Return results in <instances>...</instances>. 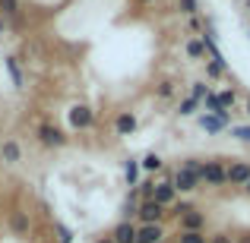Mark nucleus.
I'll list each match as a JSON object with an SVG mask.
<instances>
[{"mask_svg":"<svg viewBox=\"0 0 250 243\" xmlns=\"http://www.w3.org/2000/svg\"><path fill=\"white\" fill-rule=\"evenodd\" d=\"M200 180L206 183V187H225V183H228V161H222V158L203 161Z\"/></svg>","mask_w":250,"mask_h":243,"instance_id":"nucleus-1","label":"nucleus"},{"mask_svg":"<svg viewBox=\"0 0 250 243\" xmlns=\"http://www.w3.org/2000/svg\"><path fill=\"white\" fill-rule=\"evenodd\" d=\"M38 142H42L44 149H61V146L70 142V136L63 133V130H57L54 123H42V127H38Z\"/></svg>","mask_w":250,"mask_h":243,"instance_id":"nucleus-2","label":"nucleus"},{"mask_svg":"<svg viewBox=\"0 0 250 243\" xmlns=\"http://www.w3.org/2000/svg\"><path fill=\"white\" fill-rule=\"evenodd\" d=\"M67 120L73 130H92V123H95V114H92L89 104H73V108L67 111Z\"/></svg>","mask_w":250,"mask_h":243,"instance_id":"nucleus-3","label":"nucleus"},{"mask_svg":"<svg viewBox=\"0 0 250 243\" xmlns=\"http://www.w3.org/2000/svg\"><path fill=\"white\" fill-rule=\"evenodd\" d=\"M171 183H174V189L177 193H193L196 187H200V174H193V170H187V168H177L174 174H171Z\"/></svg>","mask_w":250,"mask_h":243,"instance_id":"nucleus-4","label":"nucleus"},{"mask_svg":"<svg viewBox=\"0 0 250 243\" xmlns=\"http://www.w3.org/2000/svg\"><path fill=\"white\" fill-rule=\"evenodd\" d=\"M162 218H165V208L155 199L140 202V212H136V221H140V224H162Z\"/></svg>","mask_w":250,"mask_h":243,"instance_id":"nucleus-5","label":"nucleus"},{"mask_svg":"<svg viewBox=\"0 0 250 243\" xmlns=\"http://www.w3.org/2000/svg\"><path fill=\"white\" fill-rule=\"evenodd\" d=\"M228 183L231 187H247L250 183V161H244V158L228 161Z\"/></svg>","mask_w":250,"mask_h":243,"instance_id":"nucleus-6","label":"nucleus"},{"mask_svg":"<svg viewBox=\"0 0 250 243\" xmlns=\"http://www.w3.org/2000/svg\"><path fill=\"white\" fill-rule=\"evenodd\" d=\"M177 227H181V231H203V227H206V215H203L200 208H187V212L177 218Z\"/></svg>","mask_w":250,"mask_h":243,"instance_id":"nucleus-7","label":"nucleus"},{"mask_svg":"<svg viewBox=\"0 0 250 243\" xmlns=\"http://www.w3.org/2000/svg\"><path fill=\"white\" fill-rule=\"evenodd\" d=\"M152 199L159 202L162 208H171L177 202V189H174V183L171 180H162V183H155V193H152Z\"/></svg>","mask_w":250,"mask_h":243,"instance_id":"nucleus-8","label":"nucleus"},{"mask_svg":"<svg viewBox=\"0 0 250 243\" xmlns=\"http://www.w3.org/2000/svg\"><path fill=\"white\" fill-rule=\"evenodd\" d=\"M136 231H140L136 221H117L114 231H111V240L114 243H136Z\"/></svg>","mask_w":250,"mask_h":243,"instance_id":"nucleus-9","label":"nucleus"},{"mask_svg":"<svg viewBox=\"0 0 250 243\" xmlns=\"http://www.w3.org/2000/svg\"><path fill=\"white\" fill-rule=\"evenodd\" d=\"M136 243H165V227L162 224H140Z\"/></svg>","mask_w":250,"mask_h":243,"instance_id":"nucleus-10","label":"nucleus"},{"mask_svg":"<svg viewBox=\"0 0 250 243\" xmlns=\"http://www.w3.org/2000/svg\"><path fill=\"white\" fill-rule=\"evenodd\" d=\"M196 123H200V130H203V133H209V136H219V133H225V130H228V123L222 120V117H215V114H200V117H196Z\"/></svg>","mask_w":250,"mask_h":243,"instance_id":"nucleus-11","label":"nucleus"},{"mask_svg":"<svg viewBox=\"0 0 250 243\" xmlns=\"http://www.w3.org/2000/svg\"><path fill=\"white\" fill-rule=\"evenodd\" d=\"M114 133L117 136H133L136 133V114L133 111H121L114 117Z\"/></svg>","mask_w":250,"mask_h":243,"instance_id":"nucleus-12","label":"nucleus"},{"mask_svg":"<svg viewBox=\"0 0 250 243\" xmlns=\"http://www.w3.org/2000/svg\"><path fill=\"white\" fill-rule=\"evenodd\" d=\"M0 158H3V164H19V161H22V146H19L16 139H3V146H0Z\"/></svg>","mask_w":250,"mask_h":243,"instance_id":"nucleus-13","label":"nucleus"},{"mask_svg":"<svg viewBox=\"0 0 250 243\" xmlns=\"http://www.w3.org/2000/svg\"><path fill=\"white\" fill-rule=\"evenodd\" d=\"M10 231L16 234V237H25V234H29V212H22V208L10 212Z\"/></svg>","mask_w":250,"mask_h":243,"instance_id":"nucleus-14","label":"nucleus"},{"mask_svg":"<svg viewBox=\"0 0 250 243\" xmlns=\"http://www.w3.org/2000/svg\"><path fill=\"white\" fill-rule=\"evenodd\" d=\"M140 158H127V161H124V180H127V187L130 189H136V187H140Z\"/></svg>","mask_w":250,"mask_h":243,"instance_id":"nucleus-15","label":"nucleus"},{"mask_svg":"<svg viewBox=\"0 0 250 243\" xmlns=\"http://www.w3.org/2000/svg\"><path fill=\"white\" fill-rule=\"evenodd\" d=\"M3 67H6V73H10V79L16 89H25V79H22V67H19V60L16 57H6L3 60Z\"/></svg>","mask_w":250,"mask_h":243,"instance_id":"nucleus-16","label":"nucleus"},{"mask_svg":"<svg viewBox=\"0 0 250 243\" xmlns=\"http://www.w3.org/2000/svg\"><path fill=\"white\" fill-rule=\"evenodd\" d=\"M184 51H187L190 60H203L206 57V48H203V38H190L187 44H184Z\"/></svg>","mask_w":250,"mask_h":243,"instance_id":"nucleus-17","label":"nucleus"},{"mask_svg":"<svg viewBox=\"0 0 250 243\" xmlns=\"http://www.w3.org/2000/svg\"><path fill=\"white\" fill-rule=\"evenodd\" d=\"M22 13V3L19 0H0V16L3 19H16Z\"/></svg>","mask_w":250,"mask_h":243,"instance_id":"nucleus-18","label":"nucleus"},{"mask_svg":"<svg viewBox=\"0 0 250 243\" xmlns=\"http://www.w3.org/2000/svg\"><path fill=\"white\" fill-rule=\"evenodd\" d=\"M140 168L152 174V170H162V168H165V161H162L155 152H149V155H143V158H140Z\"/></svg>","mask_w":250,"mask_h":243,"instance_id":"nucleus-19","label":"nucleus"},{"mask_svg":"<svg viewBox=\"0 0 250 243\" xmlns=\"http://www.w3.org/2000/svg\"><path fill=\"white\" fill-rule=\"evenodd\" d=\"M225 70H228L225 60H209L206 63V76H209V79H222V76H225Z\"/></svg>","mask_w":250,"mask_h":243,"instance_id":"nucleus-20","label":"nucleus"},{"mask_svg":"<svg viewBox=\"0 0 250 243\" xmlns=\"http://www.w3.org/2000/svg\"><path fill=\"white\" fill-rule=\"evenodd\" d=\"M200 108H203V104L196 101V98H190V95H187V98L181 101V108H177V114H181V117H193Z\"/></svg>","mask_w":250,"mask_h":243,"instance_id":"nucleus-21","label":"nucleus"},{"mask_svg":"<svg viewBox=\"0 0 250 243\" xmlns=\"http://www.w3.org/2000/svg\"><path fill=\"white\" fill-rule=\"evenodd\" d=\"M177 243H209V237H206L203 231H181Z\"/></svg>","mask_w":250,"mask_h":243,"instance_id":"nucleus-22","label":"nucleus"},{"mask_svg":"<svg viewBox=\"0 0 250 243\" xmlns=\"http://www.w3.org/2000/svg\"><path fill=\"white\" fill-rule=\"evenodd\" d=\"M54 237L57 243H73V231L67 224H61V221H54Z\"/></svg>","mask_w":250,"mask_h":243,"instance_id":"nucleus-23","label":"nucleus"},{"mask_svg":"<svg viewBox=\"0 0 250 243\" xmlns=\"http://www.w3.org/2000/svg\"><path fill=\"white\" fill-rule=\"evenodd\" d=\"M215 98H219V108L222 111H231L234 101H238V95H234V92H215Z\"/></svg>","mask_w":250,"mask_h":243,"instance_id":"nucleus-24","label":"nucleus"},{"mask_svg":"<svg viewBox=\"0 0 250 243\" xmlns=\"http://www.w3.org/2000/svg\"><path fill=\"white\" fill-rule=\"evenodd\" d=\"M155 95L165 98V101H168V98H174V82H171V79H162L159 85H155Z\"/></svg>","mask_w":250,"mask_h":243,"instance_id":"nucleus-25","label":"nucleus"},{"mask_svg":"<svg viewBox=\"0 0 250 243\" xmlns=\"http://www.w3.org/2000/svg\"><path fill=\"white\" fill-rule=\"evenodd\" d=\"M177 10H181L184 16H196V10H200V0H177Z\"/></svg>","mask_w":250,"mask_h":243,"instance_id":"nucleus-26","label":"nucleus"},{"mask_svg":"<svg viewBox=\"0 0 250 243\" xmlns=\"http://www.w3.org/2000/svg\"><path fill=\"white\" fill-rule=\"evenodd\" d=\"M231 136L238 142H250V123H238V127H231Z\"/></svg>","mask_w":250,"mask_h":243,"instance_id":"nucleus-27","label":"nucleus"},{"mask_svg":"<svg viewBox=\"0 0 250 243\" xmlns=\"http://www.w3.org/2000/svg\"><path fill=\"white\" fill-rule=\"evenodd\" d=\"M209 95V85L206 82H193V89H190V98H196V101L203 104V98Z\"/></svg>","mask_w":250,"mask_h":243,"instance_id":"nucleus-28","label":"nucleus"},{"mask_svg":"<svg viewBox=\"0 0 250 243\" xmlns=\"http://www.w3.org/2000/svg\"><path fill=\"white\" fill-rule=\"evenodd\" d=\"M181 168H187V170H193V174H200V170H203V158H184Z\"/></svg>","mask_w":250,"mask_h":243,"instance_id":"nucleus-29","label":"nucleus"},{"mask_svg":"<svg viewBox=\"0 0 250 243\" xmlns=\"http://www.w3.org/2000/svg\"><path fill=\"white\" fill-rule=\"evenodd\" d=\"M209 243H234L231 234H215V237H209Z\"/></svg>","mask_w":250,"mask_h":243,"instance_id":"nucleus-30","label":"nucleus"},{"mask_svg":"<svg viewBox=\"0 0 250 243\" xmlns=\"http://www.w3.org/2000/svg\"><path fill=\"white\" fill-rule=\"evenodd\" d=\"M190 29H193V32H200V35H203V22H200L196 16H190Z\"/></svg>","mask_w":250,"mask_h":243,"instance_id":"nucleus-31","label":"nucleus"},{"mask_svg":"<svg viewBox=\"0 0 250 243\" xmlns=\"http://www.w3.org/2000/svg\"><path fill=\"white\" fill-rule=\"evenodd\" d=\"M95 243H114V240H111V237H102V240H95Z\"/></svg>","mask_w":250,"mask_h":243,"instance_id":"nucleus-32","label":"nucleus"},{"mask_svg":"<svg viewBox=\"0 0 250 243\" xmlns=\"http://www.w3.org/2000/svg\"><path fill=\"white\" fill-rule=\"evenodd\" d=\"M244 193H247V196H250V183H247V187H244Z\"/></svg>","mask_w":250,"mask_h":243,"instance_id":"nucleus-33","label":"nucleus"},{"mask_svg":"<svg viewBox=\"0 0 250 243\" xmlns=\"http://www.w3.org/2000/svg\"><path fill=\"white\" fill-rule=\"evenodd\" d=\"M247 114H250V98H247Z\"/></svg>","mask_w":250,"mask_h":243,"instance_id":"nucleus-34","label":"nucleus"},{"mask_svg":"<svg viewBox=\"0 0 250 243\" xmlns=\"http://www.w3.org/2000/svg\"><path fill=\"white\" fill-rule=\"evenodd\" d=\"M244 243H250V237H244Z\"/></svg>","mask_w":250,"mask_h":243,"instance_id":"nucleus-35","label":"nucleus"},{"mask_svg":"<svg viewBox=\"0 0 250 243\" xmlns=\"http://www.w3.org/2000/svg\"><path fill=\"white\" fill-rule=\"evenodd\" d=\"M238 243H244V237H241V240H238Z\"/></svg>","mask_w":250,"mask_h":243,"instance_id":"nucleus-36","label":"nucleus"},{"mask_svg":"<svg viewBox=\"0 0 250 243\" xmlns=\"http://www.w3.org/2000/svg\"><path fill=\"white\" fill-rule=\"evenodd\" d=\"M247 10H250V0H247Z\"/></svg>","mask_w":250,"mask_h":243,"instance_id":"nucleus-37","label":"nucleus"},{"mask_svg":"<svg viewBox=\"0 0 250 243\" xmlns=\"http://www.w3.org/2000/svg\"><path fill=\"white\" fill-rule=\"evenodd\" d=\"M0 29H3V22H0Z\"/></svg>","mask_w":250,"mask_h":243,"instance_id":"nucleus-38","label":"nucleus"},{"mask_svg":"<svg viewBox=\"0 0 250 243\" xmlns=\"http://www.w3.org/2000/svg\"><path fill=\"white\" fill-rule=\"evenodd\" d=\"M143 3H149V0H143Z\"/></svg>","mask_w":250,"mask_h":243,"instance_id":"nucleus-39","label":"nucleus"}]
</instances>
